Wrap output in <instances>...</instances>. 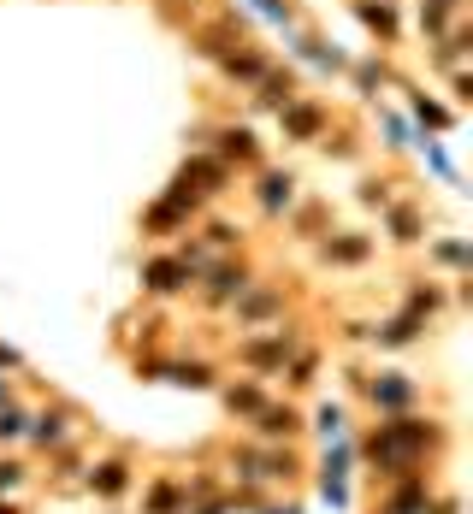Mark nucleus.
I'll list each match as a JSON object with an SVG mask.
<instances>
[{
    "mask_svg": "<svg viewBox=\"0 0 473 514\" xmlns=\"http://www.w3.org/2000/svg\"><path fill=\"white\" fill-rule=\"evenodd\" d=\"M367 249H373L367 237H355V231H343V237H326V249H320V255L332 260V266H361V260H367Z\"/></svg>",
    "mask_w": 473,
    "mask_h": 514,
    "instance_id": "obj_18",
    "label": "nucleus"
},
{
    "mask_svg": "<svg viewBox=\"0 0 473 514\" xmlns=\"http://www.w3.org/2000/svg\"><path fill=\"white\" fill-rule=\"evenodd\" d=\"M219 71H225L231 83H261V77L272 71V60L261 54V48H249V42H243V48H231V54H219Z\"/></svg>",
    "mask_w": 473,
    "mask_h": 514,
    "instance_id": "obj_11",
    "label": "nucleus"
},
{
    "mask_svg": "<svg viewBox=\"0 0 473 514\" xmlns=\"http://www.w3.org/2000/svg\"><path fill=\"white\" fill-rule=\"evenodd\" d=\"M24 479H30V467H24V461H12V455H6V461H0V491H18V485H24Z\"/></svg>",
    "mask_w": 473,
    "mask_h": 514,
    "instance_id": "obj_30",
    "label": "nucleus"
},
{
    "mask_svg": "<svg viewBox=\"0 0 473 514\" xmlns=\"http://www.w3.org/2000/svg\"><path fill=\"white\" fill-rule=\"evenodd\" d=\"M450 450V426L432 420V414H379V426L361 438V461L373 467L379 485H397V479H414L420 467H432L438 455Z\"/></svg>",
    "mask_w": 473,
    "mask_h": 514,
    "instance_id": "obj_1",
    "label": "nucleus"
},
{
    "mask_svg": "<svg viewBox=\"0 0 473 514\" xmlns=\"http://www.w3.org/2000/svg\"><path fill=\"white\" fill-rule=\"evenodd\" d=\"M267 514H296V509H267Z\"/></svg>",
    "mask_w": 473,
    "mask_h": 514,
    "instance_id": "obj_37",
    "label": "nucleus"
},
{
    "mask_svg": "<svg viewBox=\"0 0 473 514\" xmlns=\"http://www.w3.org/2000/svg\"><path fill=\"white\" fill-rule=\"evenodd\" d=\"M219 402H225V414H231V420H255V414L267 408L272 396H267L261 385H255V379H237V385H225V390H219Z\"/></svg>",
    "mask_w": 473,
    "mask_h": 514,
    "instance_id": "obj_12",
    "label": "nucleus"
},
{
    "mask_svg": "<svg viewBox=\"0 0 473 514\" xmlns=\"http://www.w3.org/2000/svg\"><path fill=\"white\" fill-rule=\"evenodd\" d=\"M338 426H343V414H338V408H332V402H326V408H320V432H326V438H332V432H338Z\"/></svg>",
    "mask_w": 473,
    "mask_h": 514,
    "instance_id": "obj_32",
    "label": "nucleus"
},
{
    "mask_svg": "<svg viewBox=\"0 0 473 514\" xmlns=\"http://www.w3.org/2000/svg\"><path fill=\"white\" fill-rule=\"evenodd\" d=\"M420 119H426V125H450V113H444V107H432V101H420Z\"/></svg>",
    "mask_w": 473,
    "mask_h": 514,
    "instance_id": "obj_34",
    "label": "nucleus"
},
{
    "mask_svg": "<svg viewBox=\"0 0 473 514\" xmlns=\"http://www.w3.org/2000/svg\"><path fill=\"white\" fill-rule=\"evenodd\" d=\"M272 314H284V290H243L237 296V325H267Z\"/></svg>",
    "mask_w": 473,
    "mask_h": 514,
    "instance_id": "obj_15",
    "label": "nucleus"
},
{
    "mask_svg": "<svg viewBox=\"0 0 473 514\" xmlns=\"http://www.w3.org/2000/svg\"><path fill=\"white\" fill-rule=\"evenodd\" d=\"M178 178H184L190 190H202V195H219V190H225V184H231V166H225L219 154H190Z\"/></svg>",
    "mask_w": 473,
    "mask_h": 514,
    "instance_id": "obj_10",
    "label": "nucleus"
},
{
    "mask_svg": "<svg viewBox=\"0 0 473 514\" xmlns=\"http://www.w3.org/2000/svg\"><path fill=\"white\" fill-rule=\"evenodd\" d=\"M255 89H261L255 101H261V107H272V113H278L284 101H296V77H290V71H267V77H261Z\"/></svg>",
    "mask_w": 473,
    "mask_h": 514,
    "instance_id": "obj_21",
    "label": "nucleus"
},
{
    "mask_svg": "<svg viewBox=\"0 0 473 514\" xmlns=\"http://www.w3.org/2000/svg\"><path fill=\"white\" fill-rule=\"evenodd\" d=\"M190 284H196V272L178 255H160V260L142 266V290H148V296H178V290H190Z\"/></svg>",
    "mask_w": 473,
    "mask_h": 514,
    "instance_id": "obj_7",
    "label": "nucleus"
},
{
    "mask_svg": "<svg viewBox=\"0 0 473 514\" xmlns=\"http://www.w3.org/2000/svg\"><path fill=\"white\" fill-rule=\"evenodd\" d=\"M77 473H83V461H77V450H54V479H60V485H71Z\"/></svg>",
    "mask_w": 473,
    "mask_h": 514,
    "instance_id": "obj_29",
    "label": "nucleus"
},
{
    "mask_svg": "<svg viewBox=\"0 0 473 514\" xmlns=\"http://www.w3.org/2000/svg\"><path fill=\"white\" fill-rule=\"evenodd\" d=\"M290 349H302V331H296V325H278L272 337H243V343H237V361H243L249 373H278V367L290 361Z\"/></svg>",
    "mask_w": 473,
    "mask_h": 514,
    "instance_id": "obj_2",
    "label": "nucleus"
},
{
    "mask_svg": "<svg viewBox=\"0 0 473 514\" xmlns=\"http://www.w3.org/2000/svg\"><path fill=\"white\" fill-rule=\"evenodd\" d=\"M18 367H24V361H18V355H12V349L0 343V373H18Z\"/></svg>",
    "mask_w": 473,
    "mask_h": 514,
    "instance_id": "obj_35",
    "label": "nucleus"
},
{
    "mask_svg": "<svg viewBox=\"0 0 473 514\" xmlns=\"http://www.w3.org/2000/svg\"><path fill=\"white\" fill-rule=\"evenodd\" d=\"M420 331H426V320H414V314H397L391 325H367V337H373L379 349H403V343H420Z\"/></svg>",
    "mask_w": 473,
    "mask_h": 514,
    "instance_id": "obj_17",
    "label": "nucleus"
},
{
    "mask_svg": "<svg viewBox=\"0 0 473 514\" xmlns=\"http://www.w3.org/2000/svg\"><path fill=\"white\" fill-rule=\"evenodd\" d=\"M450 12H456L450 0H420V30L426 36H444L450 30Z\"/></svg>",
    "mask_w": 473,
    "mask_h": 514,
    "instance_id": "obj_25",
    "label": "nucleus"
},
{
    "mask_svg": "<svg viewBox=\"0 0 473 514\" xmlns=\"http://www.w3.org/2000/svg\"><path fill=\"white\" fill-rule=\"evenodd\" d=\"M6 402H12V385H6V379H0V408H6Z\"/></svg>",
    "mask_w": 473,
    "mask_h": 514,
    "instance_id": "obj_36",
    "label": "nucleus"
},
{
    "mask_svg": "<svg viewBox=\"0 0 473 514\" xmlns=\"http://www.w3.org/2000/svg\"><path fill=\"white\" fill-rule=\"evenodd\" d=\"M237 243H243V231H237L231 219H213V225H207V249H213V255H225V249H237Z\"/></svg>",
    "mask_w": 473,
    "mask_h": 514,
    "instance_id": "obj_26",
    "label": "nucleus"
},
{
    "mask_svg": "<svg viewBox=\"0 0 473 514\" xmlns=\"http://www.w3.org/2000/svg\"><path fill=\"white\" fill-rule=\"evenodd\" d=\"M355 390L367 396L373 414H408V408L420 402V385H414L408 373H373V379H355Z\"/></svg>",
    "mask_w": 473,
    "mask_h": 514,
    "instance_id": "obj_3",
    "label": "nucleus"
},
{
    "mask_svg": "<svg viewBox=\"0 0 473 514\" xmlns=\"http://www.w3.org/2000/svg\"><path fill=\"white\" fill-rule=\"evenodd\" d=\"M278 373H284V385L290 390H308L314 385V373H320V355H314V349H290V361H284Z\"/></svg>",
    "mask_w": 473,
    "mask_h": 514,
    "instance_id": "obj_20",
    "label": "nucleus"
},
{
    "mask_svg": "<svg viewBox=\"0 0 473 514\" xmlns=\"http://www.w3.org/2000/svg\"><path fill=\"white\" fill-rule=\"evenodd\" d=\"M355 12L367 18V30H379L385 42H397V6L391 0H355Z\"/></svg>",
    "mask_w": 473,
    "mask_h": 514,
    "instance_id": "obj_22",
    "label": "nucleus"
},
{
    "mask_svg": "<svg viewBox=\"0 0 473 514\" xmlns=\"http://www.w3.org/2000/svg\"><path fill=\"white\" fill-rule=\"evenodd\" d=\"M225 166H255L261 160V142H255V130H243V125H225L219 130V148H213Z\"/></svg>",
    "mask_w": 473,
    "mask_h": 514,
    "instance_id": "obj_14",
    "label": "nucleus"
},
{
    "mask_svg": "<svg viewBox=\"0 0 473 514\" xmlns=\"http://www.w3.org/2000/svg\"><path fill=\"white\" fill-rule=\"evenodd\" d=\"M131 485H136L131 455H107V461H89V467H83V491H95V497H107V503H119Z\"/></svg>",
    "mask_w": 473,
    "mask_h": 514,
    "instance_id": "obj_6",
    "label": "nucleus"
},
{
    "mask_svg": "<svg viewBox=\"0 0 473 514\" xmlns=\"http://www.w3.org/2000/svg\"><path fill=\"white\" fill-rule=\"evenodd\" d=\"M24 426H30V414L6 402V408H0V444H12V438H24Z\"/></svg>",
    "mask_w": 473,
    "mask_h": 514,
    "instance_id": "obj_28",
    "label": "nucleus"
},
{
    "mask_svg": "<svg viewBox=\"0 0 473 514\" xmlns=\"http://www.w3.org/2000/svg\"><path fill=\"white\" fill-rule=\"evenodd\" d=\"M403 314H414V320H432V314H444V290L438 284H414L408 290V308Z\"/></svg>",
    "mask_w": 473,
    "mask_h": 514,
    "instance_id": "obj_24",
    "label": "nucleus"
},
{
    "mask_svg": "<svg viewBox=\"0 0 473 514\" xmlns=\"http://www.w3.org/2000/svg\"><path fill=\"white\" fill-rule=\"evenodd\" d=\"M196 278H202V302L207 308H225V302H237V296L255 284L243 260H213V266H202Z\"/></svg>",
    "mask_w": 473,
    "mask_h": 514,
    "instance_id": "obj_5",
    "label": "nucleus"
},
{
    "mask_svg": "<svg viewBox=\"0 0 473 514\" xmlns=\"http://www.w3.org/2000/svg\"><path fill=\"white\" fill-rule=\"evenodd\" d=\"M166 379L184 390H213V367L207 361H166Z\"/></svg>",
    "mask_w": 473,
    "mask_h": 514,
    "instance_id": "obj_23",
    "label": "nucleus"
},
{
    "mask_svg": "<svg viewBox=\"0 0 473 514\" xmlns=\"http://www.w3.org/2000/svg\"><path fill=\"white\" fill-rule=\"evenodd\" d=\"M261 207H267V213H278V207H290V201H296V178H290V172H261Z\"/></svg>",
    "mask_w": 473,
    "mask_h": 514,
    "instance_id": "obj_19",
    "label": "nucleus"
},
{
    "mask_svg": "<svg viewBox=\"0 0 473 514\" xmlns=\"http://www.w3.org/2000/svg\"><path fill=\"white\" fill-rule=\"evenodd\" d=\"M278 119H284V136H290V142H314V136H326V113H320L314 101H302V95L284 101Z\"/></svg>",
    "mask_w": 473,
    "mask_h": 514,
    "instance_id": "obj_8",
    "label": "nucleus"
},
{
    "mask_svg": "<svg viewBox=\"0 0 473 514\" xmlns=\"http://www.w3.org/2000/svg\"><path fill=\"white\" fill-rule=\"evenodd\" d=\"M77 432H83V420H77V408H71V402H54V408H42V414L24 426V438H30L36 450H48V455L66 450Z\"/></svg>",
    "mask_w": 473,
    "mask_h": 514,
    "instance_id": "obj_4",
    "label": "nucleus"
},
{
    "mask_svg": "<svg viewBox=\"0 0 473 514\" xmlns=\"http://www.w3.org/2000/svg\"><path fill=\"white\" fill-rule=\"evenodd\" d=\"M438 260H444V266H468V249H462V243H438Z\"/></svg>",
    "mask_w": 473,
    "mask_h": 514,
    "instance_id": "obj_31",
    "label": "nucleus"
},
{
    "mask_svg": "<svg viewBox=\"0 0 473 514\" xmlns=\"http://www.w3.org/2000/svg\"><path fill=\"white\" fill-rule=\"evenodd\" d=\"M296 473H302V455L296 450H278V444H261V450H255V479H267V485L284 479V485H290Z\"/></svg>",
    "mask_w": 473,
    "mask_h": 514,
    "instance_id": "obj_13",
    "label": "nucleus"
},
{
    "mask_svg": "<svg viewBox=\"0 0 473 514\" xmlns=\"http://www.w3.org/2000/svg\"><path fill=\"white\" fill-rule=\"evenodd\" d=\"M190 503V491H184V479H172V473H160L154 485H148V497H142V514H178Z\"/></svg>",
    "mask_w": 473,
    "mask_h": 514,
    "instance_id": "obj_16",
    "label": "nucleus"
},
{
    "mask_svg": "<svg viewBox=\"0 0 473 514\" xmlns=\"http://www.w3.org/2000/svg\"><path fill=\"white\" fill-rule=\"evenodd\" d=\"M391 237L397 243H420V213L414 207H391Z\"/></svg>",
    "mask_w": 473,
    "mask_h": 514,
    "instance_id": "obj_27",
    "label": "nucleus"
},
{
    "mask_svg": "<svg viewBox=\"0 0 473 514\" xmlns=\"http://www.w3.org/2000/svg\"><path fill=\"white\" fill-rule=\"evenodd\" d=\"M296 432H302V414H296L290 402H267V408L255 414V438H261V444H290Z\"/></svg>",
    "mask_w": 473,
    "mask_h": 514,
    "instance_id": "obj_9",
    "label": "nucleus"
},
{
    "mask_svg": "<svg viewBox=\"0 0 473 514\" xmlns=\"http://www.w3.org/2000/svg\"><path fill=\"white\" fill-rule=\"evenodd\" d=\"M178 514H231V509H225V497H213V503H202V509H196V503H184Z\"/></svg>",
    "mask_w": 473,
    "mask_h": 514,
    "instance_id": "obj_33",
    "label": "nucleus"
}]
</instances>
